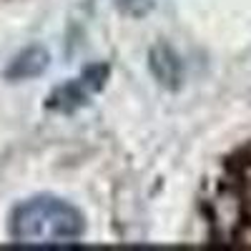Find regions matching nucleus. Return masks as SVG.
I'll return each instance as SVG.
<instances>
[{
	"instance_id": "5",
	"label": "nucleus",
	"mask_w": 251,
	"mask_h": 251,
	"mask_svg": "<svg viewBox=\"0 0 251 251\" xmlns=\"http://www.w3.org/2000/svg\"><path fill=\"white\" fill-rule=\"evenodd\" d=\"M241 219V203L234 194H221L214 201V224L221 231H231V228L239 226Z\"/></svg>"
},
{
	"instance_id": "1",
	"label": "nucleus",
	"mask_w": 251,
	"mask_h": 251,
	"mask_svg": "<svg viewBox=\"0 0 251 251\" xmlns=\"http://www.w3.org/2000/svg\"><path fill=\"white\" fill-rule=\"evenodd\" d=\"M83 234V216L53 196H35L10 216V236L18 244H73Z\"/></svg>"
},
{
	"instance_id": "8",
	"label": "nucleus",
	"mask_w": 251,
	"mask_h": 251,
	"mask_svg": "<svg viewBox=\"0 0 251 251\" xmlns=\"http://www.w3.org/2000/svg\"><path fill=\"white\" fill-rule=\"evenodd\" d=\"M244 196L251 201V169H249L246 176H244Z\"/></svg>"
},
{
	"instance_id": "7",
	"label": "nucleus",
	"mask_w": 251,
	"mask_h": 251,
	"mask_svg": "<svg viewBox=\"0 0 251 251\" xmlns=\"http://www.w3.org/2000/svg\"><path fill=\"white\" fill-rule=\"evenodd\" d=\"M116 5H118V10L126 13V15L141 18V15H146V13L156 5V0H116Z\"/></svg>"
},
{
	"instance_id": "4",
	"label": "nucleus",
	"mask_w": 251,
	"mask_h": 251,
	"mask_svg": "<svg viewBox=\"0 0 251 251\" xmlns=\"http://www.w3.org/2000/svg\"><path fill=\"white\" fill-rule=\"evenodd\" d=\"M91 96H93V91H91L80 78H75V80L66 83V86H60V88H55V91L50 93L48 108L60 111V113H71V111L80 108L83 103H88Z\"/></svg>"
},
{
	"instance_id": "6",
	"label": "nucleus",
	"mask_w": 251,
	"mask_h": 251,
	"mask_svg": "<svg viewBox=\"0 0 251 251\" xmlns=\"http://www.w3.org/2000/svg\"><path fill=\"white\" fill-rule=\"evenodd\" d=\"M106 78H108V66H103V63L88 66L86 71L80 73V80L86 83V86H88L93 93H98V91L103 88V83H106Z\"/></svg>"
},
{
	"instance_id": "2",
	"label": "nucleus",
	"mask_w": 251,
	"mask_h": 251,
	"mask_svg": "<svg viewBox=\"0 0 251 251\" xmlns=\"http://www.w3.org/2000/svg\"><path fill=\"white\" fill-rule=\"evenodd\" d=\"M151 71L156 80L166 88H178L183 80V66L181 58L169 46H156L151 48Z\"/></svg>"
},
{
	"instance_id": "3",
	"label": "nucleus",
	"mask_w": 251,
	"mask_h": 251,
	"mask_svg": "<svg viewBox=\"0 0 251 251\" xmlns=\"http://www.w3.org/2000/svg\"><path fill=\"white\" fill-rule=\"evenodd\" d=\"M46 68H48V53L43 48L33 46V48H25L20 55H15V60L5 71V78H10V80H28V78L40 75Z\"/></svg>"
}]
</instances>
